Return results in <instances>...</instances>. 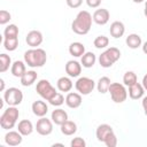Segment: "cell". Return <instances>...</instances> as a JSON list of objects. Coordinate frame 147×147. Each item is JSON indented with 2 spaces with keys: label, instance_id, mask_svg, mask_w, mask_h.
Returning a JSON list of instances; mask_svg holds the SVG:
<instances>
[{
  "label": "cell",
  "instance_id": "obj_1",
  "mask_svg": "<svg viewBox=\"0 0 147 147\" xmlns=\"http://www.w3.org/2000/svg\"><path fill=\"white\" fill-rule=\"evenodd\" d=\"M92 22H93L92 15L87 10H80L71 23V30L79 36L87 34L91 30Z\"/></svg>",
  "mask_w": 147,
  "mask_h": 147
},
{
  "label": "cell",
  "instance_id": "obj_2",
  "mask_svg": "<svg viewBox=\"0 0 147 147\" xmlns=\"http://www.w3.org/2000/svg\"><path fill=\"white\" fill-rule=\"evenodd\" d=\"M47 61V54L42 48L36 47L24 53V62L31 68H40Z\"/></svg>",
  "mask_w": 147,
  "mask_h": 147
},
{
  "label": "cell",
  "instance_id": "obj_3",
  "mask_svg": "<svg viewBox=\"0 0 147 147\" xmlns=\"http://www.w3.org/2000/svg\"><path fill=\"white\" fill-rule=\"evenodd\" d=\"M20 111L16 108V106H9L0 116V126L5 130L13 129L18 119Z\"/></svg>",
  "mask_w": 147,
  "mask_h": 147
},
{
  "label": "cell",
  "instance_id": "obj_4",
  "mask_svg": "<svg viewBox=\"0 0 147 147\" xmlns=\"http://www.w3.org/2000/svg\"><path fill=\"white\" fill-rule=\"evenodd\" d=\"M121 59V51L117 47H109L99 56V63L102 68H110Z\"/></svg>",
  "mask_w": 147,
  "mask_h": 147
},
{
  "label": "cell",
  "instance_id": "obj_5",
  "mask_svg": "<svg viewBox=\"0 0 147 147\" xmlns=\"http://www.w3.org/2000/svg\"><path fill=\"white\" fill-rule=\"evenodd\" d=\"M36 91L37 93L46 101H49L55 94H56V90L54 86H52V84L49 83V80L47 79H40L37 83L36 86Z\"/></svg>",
  "mask_w": 147,
  "mask_h": 147
},
{
  "label": "cell",
  "instance_id": "obj_6",
  "mask_svg": "<svg viewBox=\"0 0 147 147\" xmlns=\"http://www.w3.org/2000/svg\"><path fill=\"white\" fill-rule=\"evenodd\" d=\"M111 100L115 103H123L127 98V91L125 88V85L119 83H111L109 86V91Z\"/></svg>",
  "mask_w": 147,
  "mask_h": 147
},
{
  "label": "cell",
  "instance_id": "obj_7",
  "mask_svg": "<svg viewBox=\"0 0 147 147\" xmlns=\"http://www.w3.org/2000/svg\"><path fill=\"white\" fill-rule=\"evenodd\" d=\"M3 100L8 106H18L23 101V92L17 87H9L3 93Z\"/></svg>",
  "mask_w": 147,
  "mask_h": 147
},
{
  "label": "cell",
  "instance_id": "obj_8",
  "mask_svg": "<svg viewBox=\"0 0 147 147\" xmlns=\"http://www.w3.org/2000/svg\"><path fill=\"white\" fill-rule=\"evenodd\" d=\"M95 82L88 77H79L75 84V87L78 93L82 95H88L95 87Z\"/></svg>",
  "mask_w": 147,
  "mask_h": 147
},
{
  "label": "cell",
  "instance_id": "obj_9",
  "mask_svg": "<svg viewBox=\"0 0 147 147\" xmlns=\"http://www.w3.org/2000/svg\"><path fill=\"white\" fill-rule=\"evenodd\" d=\"M36 131L40 136H49L53 132V121L47 117H40L36 124Z\"/></svg>",
  "mask_w": 147,
  "mask_h": 147
},
{
  "label": "cell",
  "instance_id": "obj_10",
  "mask_svg": "<svg viewBox=\"0 0 147 147\" xmlns=\"http://www.w3.org/2000/svg\"><path fill=\"white\" fill-rule=\"evenodd\" d=\"M42 40H44L42 33L40 31H38V30H31L30 32H28V34L25 37L26 44L32 48H36V47L40 46Z\"/></svg>",
  "mask_w": 147,
  "mask_h": 147
},
{
  "label": "cell",
  "instance_id": "obj_11",
  "mask_svg": "<svg viewBox=\"0 0 147 147\" xmlns=\"http://www.w3.org/2000/svg\"><path fill=\"white\" fill-rule=\"evenodd\" d=\"M92 17H93V22L96 23L98 25H105L109 22L110 13L106 8H99L93 13Z\"/></svg>",
  "mask_w": 147,
  "mask_h": 147
},
{
  "label": "cell",
  "instance_id": "obj_12",
  "mask_svg": "<svg viewBox=\"0 0 147 147\" xmlns=\"http://www.w3.org/2000/svg\"><path fill=\"white\" fill-rule=\"evenodd\" d=\"M82 102H83V98L82 94L78 92H69L65 96V105L71 109H76L80 107Z\"/></svg>",
  "mask_w": 147,
  "mask_h": 147
},
{
  "label": "cell",
  "instance_id": "obj_13",
  "mask_svg": "<svg viewBox=\"0 0 147 147\" xmlns=\"http://www.w3.org/2000/svg\"><path fill=\"white\" fill-rule=\"evenodd\" d=\"M65 72L69 77H78L82 74V63L75 60H70L65 63Z\"/></svg>",
  "mask_w": 147,
  "mask_h": 147
},
{
  "label": "cell",
  "instance_id": "obj_14",
  "mask_svg": "<svg viewBox=\"0 0 147 147\" xmlns=\"http://www.w3.org/2000/svg\"><path fill=\"white\" fill-rule=\"evenodd\" d=\"M23 136L18 131H8L5 136V142L8 146H18L22 144Z\"/></svg>",
  "mask_w": 147,
  "mask_h": 147
},
{
  "label": "cell",
  "instance_id": "obj_15",
  "mask_svg": "<svg viewBox=\"0 0 147 147\" xmlns=\"http://www.w3.org/2000/svg\"><path fill=\"white\" fill-rule=\"evenodd\" d=\"M31 109H32V113L38 116V117H44L46 116V114L48 113V106L46 105L45 101L42 100H37L32 103L31 106Z\"/></svg>",
  "mask_w": 147,
  "mask_h": 147
},
{
  "label": "cell",
  "instance_id": "obj_16",
  "mask_svg": "<svg viewBox=\"0 0 147 147\" xmlns=\"http://www.w3.org/2000/svg\"><path fill=\"white\" fill-rule=\"evenodd\" d=\"M144 93H145V88H144L142 84H140V83H138V82H137L136 84L129 86V92H127V94H129V96H130L132 100H139V99H141V98L144 96Z\"/></svg>",
  "mask_w": 147,
  "mask_h": 147
},
{
  "label": "cell",
  "instance_id": "obj_17",
  "mask_svg": "<svg viewBox=\"0 0 147 147\" xmlns=\"http://www.w3.org/2000/svg\"><path fill=\"white\" fill-rule=\"evenodd\" d=\"M109 32H110V36L111 37H114L116 39L117 38H121L125 33V25L121 21H115V22H113L110 24Z\"/></svg>",
  "mask_w": 147,
  "mask_h": 147
},
{
  "label": "cell",
  "instance_id": "obj_18",
  "mask_svg": "<svg viewBox=\"0 0 147 147\" xmlns=\"http://www.w3.org/2000/svg\"><path fill=\"white\" fill-rule=\"evenodd\" d=\"M51 119L53 121V123H54V124H56V125H60V126H61L64 122H67V121H68V114H67V111H65V110H63V109L59 108V109H55V110H53V111H52Z\"/></svg>",
  "mask_w": 147,
  "mask_h": 147
},
{
  "label": "cell",
  "instance_id": "obj_19",
  "mask_svg": "<svg viewBox=\"0 0 147 147\" xmlns=\"http://www.w3.org/2000/svg\"><path fill=\"white\" fill-rule=\"evenodd\" d=\"M114 130L113 127L109 125V124H100L98 127H96V131H95V136H96V139L101 142H103L106 140V138L113 133Z\"/></svg>",
  "mask_w": 147,
  "mask_h": 147
},
{
  "label": "cell",
  "instance_id": "obj_20",
  "mask_svg": "<svg viewBox=\"0 0 147 147\" xmlns=\"http://www.w3.org/2000/svg\"><path fill=\"white\" fill-rule=\"evenodd\" d=\"M25 64H26V63L23 62V61H20V60L15 61V62L11 64V68H10L11 75H13L14 77L21 78V77L25 74V71H26V67H25Z\"/></svg>",
  "mask_w": 147,
  "mask_h": 147
},
{
  "label": "cell",
  "instance_id": "obj_21",
  "mask_svg": "<svg viewBox=\"0 0 147 147\" xmlns=\"http://www.w3.org/2000/svg\"><path fill=\"white\" fill-rule=\"evenodd\" d=\"M17 131L22 136H30L33 132V124L29 119H22L17 124Z\"/></svg>",
  "mask_w": 147,
  "mask_h": 147
},
{
  "label": "cell",
  "instance_id": "obj_22",
  "mask_svg": "<svg viewBox=\"0 0 147 147\" xmlns=\"http://www.w3.org/2000/svg\"><path fill=\"white\" fill-rule=\"evenodd\" d=\"M69 53H70V55L75 56V57H82L85 54V46H84V44H82L79 41L71 42L69 45Z\"/></svg>",
  "mask_w": 147,
  "mask_h": 147
},
{
  "label": "cell",
  "instance_id": "obj_23",
  "mask_svg": "<svg viewBox=\"0 0 147 147\" xmlns=\"http://www.w3.org/2000/svg\"><path fill=\"white\" fill-rule=\"evenodd\" d=\"M37 77H38V74L34 70H28L20 78V80H21V84L23 86H31L37 80Z\"/></svg>",
  "mask_w": 147,
  "mask_h": 147
},
{
  "label": "cell",
  "instance_id": "obj_24",
  "mask_svg": "<svg viewBox=\"0 0 147 147\" xmlns=\"http://www.w3.org/2000/svg\"><path fill=\"white\" fill-rule=\"evenodd\" d=\"M56 86H57V90L60 92H70L72 86H74V84H72V82H71V79L69 77L63 76V77H60L57 79Z\"/></svg>",
  "mask_w": 147,
  "mask_h": 147
},
{
  "label": "cell",
  "instance_id": "obj_25",
  "mask_svg": "<svg viewBox=\"0 0 147 147\" xmlns=\"http://www.w3.org/2000/svg\"><path fill=\"white\" fill-rule=\"evenodd\" d=\"M125 42L129 48L131 49H137L138 47H140L142 45V40H141V37L137 33H131L126 37L125 39Z\"/></svg>",
  "mask_w": 147,
  "mask_h": 147
},
{
  "label": "cell",
  "instance_id": "obj_26",
  "mask_svg": "<svg viewBox=\"0 0 147 147\" xmlns=\"http://www.w3.org/2000/svg\"><path fill=\"white\" fill-rule=\"evenodd\" d=\"M96 62V56L92 52H85V54L80 59V63L84 68H92Z\"/></svg>",
  "mask_w": 147,
  "mask_h": 147
},
{
  "label": "cell",
  "instance_id": "obj_27",
  "mask_svg": "<svg viewBox=\"0 0 147 147\" xmlns=\"http://www.w3.org/2000/svg\"><path fill=\"white\" fill-rule=\"evenodd\" d=\"M61 132L64 136H72L77 132V124L72 121H67L61 125Z\"/></svg>",
  "mask_w": 147,
  "mask_h": 147
},
{
  "label": "cell",
  "instance_id": "obj_28",
  "mask_svg": "<svg viewBox=\"0 0 147 147\" xmlns=\"http://www.w3.org/2000/svg\"><path fill=\"white\" fill-rule=\"evenodd\" d=\"M111 82H110V78L107 77V76H103V77H100L98 83H96V88L99 91V93L101 94H105L109 91V86H110Z\"/></svg>",
  "mask_w": 147,
  "mask_h": 147
},
{
  "label": "cell",
  "instance_id": "obj_29",
  "mask_svg": "<svg viewBox=\"0 0 147 147\" xmlns=\"http://www.w3.org/2000/svg\"><path fill=\"white\" fill-rule=\"evenodd\" d=\"M11 59L9 55L2 53L0 54V72H6L9 68H11Z\"/></svg>",
  "mask_w": 147,
  "mask_h": 147
},
{
  "label": "cell",
  "instance_id": "obj_30",
  "mask_svg": "<svg viewBox=\"0 0 147 147\" xmlns=\"http://www.w3.org/2000/svg\"><path fill=\"white\" fill-rule=\"evenodd\" d=\"M3 46L5 49L13 52L18 47V37L15 38H3Z\"/></svg>",
  "mask_w": 147,
  "mask_h": 147
},
{
  "label": "cell",
  "instance_id": "obj_31",
  "mask_svg": "<svg viewBox=\"0 0 147 147\" xmlns=\"http://www.w3.org/2000/svg\"><path fill=\"white\" fill-rule=\"evenodd\" d=\"M18 28L17 25L15 24H9L5 28V31H3V37L5 38H15V37H18Z\"/></svg>",
  "mask_w": 147,
  "mask_h": 147
},
{
  "label": "cell",
  "instance_id": "obj_32",
  "mask_svg": "<svg viewBox=\"0 0 147 147\" xmlns=\"http://www.w3.org/2000/svg\"><path fill=\"white\" fill-rule=\"evenodd\" d=\"M93 45H94V46H95V48H98V49L107 48V47H108V45H109V39H108V37H106V36H103V34L98 36V37L94 39Z\"/></svg>",
  "mask_w": 147,
  "mask_h": 147
},
{
  "label": "cell",
  "instance_id": "obj_33",
  "mask_svg": "<svg viewBox=\"0 0 147 147\" xmlns=\"http://www.w3.org/2000/svg\"><path fill=\"white\" fill-rule=\"evenodd\" d=\"M138 82V78H137V75L133 72V71H126L123 76V83L125 86H131L133 84H136Z\"/></svg>",
  "mask_w": 147,
  "mask_h": 147
},
{
  "label": "cell",
  "instance_id": "obj_34",
  "mask_svg": "<svg viewBox=\"0 0 147 147\" xmlns=\"http://www.w3.org/2000/svg\"><path fill=\"white\" fill-rule=\"evenodd\" d=\"M52 106H55V107H59L61 105H63V102H65V98L62 95V93L60 92H56V94L48 101Z\"/></svg>",
  "mask_w": 147,
  "mask_h": 147
},
{
  "label": "cell",
  "instance_id": "obj_35",
  "mask_svg": "<svg viewBox=\"0 0 147 147\" xmlns=\"http://www.w3.org/2000/svg\"><path fill=\"white\" fill-rule=\"evenodd\" d=\"M103 144H105L107 147H115V146L117 145V137H116L115 132L110 133V134L106 138V140L103 141Z\"/></svg>",
  "mask_w": 147,
  "mask_h": 147
},
{
  "label": "cell",
  "instance_id": "obj_36",
  "mask_svg": "<svg viewBox=\"0 0 147 147\" xmlns=\"http://www.w3.org/2000/svg\"><path fill=\"white\" fill-rule=\"evenodd\" d=\"M10 18H11V15H10L9 11H7V10H5V9L0 10V24H1V25L7 24V23L10 21Z\"/></svg>",
  "mask_w": 147,
  "mask_h": 147
},
{
  "label": "cell",
  "instance_id": "obj_37",
  "mask_svg": "<svg viewBox=\"0 0 147 147\" xmlns=\"http://www.w3.org/2000/svg\"><path fill=\"white\" fill-rule=\"evenodd\" d=\"M70 146L71 147H85L86 146V141L80 137H76V138H74L71 140Z\"/></svg>",
  "mask_w": 147,
  "mask_h": 147
},
{
  "label": "cell",
  "instance_id": "obj_38",
  "mask_svg": "<svg viewBox=\"0 0 147 147\" xmlns=\"http://www.w3.org/2000/svg\"><path fill=\"white\" fill-rule=\"evenodd\" d=\"M65 2H67V5H68V7L75 9V8H78V7L82 6L83 0H65Z\"/></svg>",
  "mask_w": 147,
  "mask_h": 147
},
{
  "label": "cell",
  "instance_id": "obj_39",
  "mask_svg": "<svg viewBox=\"0 0 147 147\" xmlns=\"http://www.w3.org/2000/svg\"><path fill=\"white\" fill-rule=\"evenodd\" d=\"M86 3L90 8H99L101 5V0H86Z\"/></svg>",
  "mask_w": 147,
  "mask_h": 147
},
{
  "label": "cell",
  "instance_id": "obj_40",
  "mask_svg": "<svg viewBox=\"0 0 147 147\" xmlns=\"http://www.w3.org/2000/svg\"><path fill=\"white\" fill-rule=\"evenodd\" d=\"M141 105H142V109H144V113H145V115L147 116V95H146V96H142V101H141Z\"/></svg>",
  "mask_w": 147,
  "mask_h": 147
},
{
  "label": "cell",
  "instance_id": "obj_41",
  "mask_svg": "<svg viewBox=\"0 0 147 147\" xmlns=\"http://www.w3.org/2000/svg\"><path fill=\"white\" fill-rule=\"evenodd\" d=\"M141 84H142L144 88H145V90L147 91V74H146V75L144 76V78H142V83H141Z\"/></svg>",
  "mask_w": 147,
  "mask_h": 147
},
{
  "label": "cell",
  "instance_id": "obj_42",
  "mask_svg": "<svg viewBox=\"0 0 147 147\" xmlns=\"http://www.w3.org/2000/svg\"><path fill=\"white\" fill-rule=\"evenodd\" d=\"M0 83H1V88H0V91H1V92H5V80L1 78V79H0Z\"/></svg>",
  "mask_w": 147,
  "mask_h": 147
},
{
  "label": "cell",
  "instance_id": "obj_43",
  "mask_svg": "<svg viewBox=\"0 0 147 147\" xmlns=\"http://www.w3.org/2000/svg\"><path fill=\"white\" fill-rule=\"evenodd\" d=\"M142 52H144L145 54H147V41H145V42L142 44Z\"/></svg>",
  "mask_w": 147,
  "mask_h": 147
},
{
  "label": "cell",
  "instance_id": "obj_44",
  "mask_svg": "<svg viewBox=\"0 0 147 147\" xmlns=\"http://www.w3.org/2000/svg\"><path fill=\"white\" fill-rule=\"evenodd\" d=\"M144 14H145V16L147 17V1L145 2V9H144Z\"/></svg>",
  "mask_w": 147,
  "mask_h": 147
},
{
  "label": "cell",
  "instance_id": "obj_45",
  "mask_svg": "<svg viewBox=\"0 0 147 147\" xmlns=\"http://www.w3.org/2000/svg\"><path fill=\"white\" fill-rule=\"evenodd\" d=\"M134 3H141V2H144L145 0H132Z\"/></svg>",
  "mask_w": 147,
  "mask_h": 147
}]
</instances>
